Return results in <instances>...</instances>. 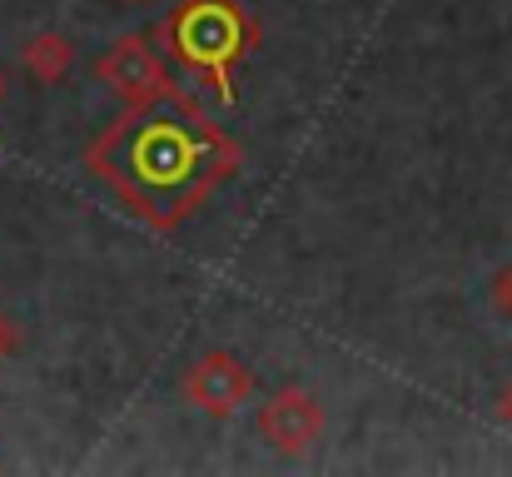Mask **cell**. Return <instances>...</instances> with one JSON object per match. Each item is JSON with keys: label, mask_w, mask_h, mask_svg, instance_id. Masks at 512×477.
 Segmentation results:
<instances>
[{"label": "cell", "mask_w": 512, "mask_h": 477, "mask_svg": "<svg viewBox=\"0 0 512 477\" xmlns=\"http://www.w3.org/2000/svg\"><path fill=\"white\" fill-rule=\"evenodd\" d=\"M184 393H189V403L204 408L209 418H229L239 403H249L254 373H249L229 348H209V353L194 358V368L184 373Z\"/></svg>", "instance_id": "4"}, {"label": "cell", "mask_w": 512, "mask_h": 477, "mask_svg": "<svg viewBox=\"0 0 512 477\" xmlns=\"http://www.w3.org/2000/svg\"><path fill=\"white\" fill-rule=\"evenodd\" d=\"M20 60H25V70H30L35 85H55V80L70 75V65H75V45H70L65 35H55V30H40V35L25 40Z\"/></svg>", "instance_id": "5"}, {"label": "cell", "mask_w": 512, "mask_h": 477, "mask_svg": "<svg viewBox=\"0 0 512 477\" xmlns=\"http://www.w3.org/2000/svg\"><path fill=\"white\" fill-rule=\"evenodd\" d=\"M170 35H174V50L189 65L209 70L219 80V90L234 95L229 90V65H234V55L249 40V25H244V15H239L234 0H184L174 10Z\"/></svg>", "instance_id": "1"}, {"label": "cell", "mask_w": 512, "mask_h": 477, "mask_svg": "<svg viewBox=\"0 0 512 477\" xmlns=\"http://www.w3.org/2000/svg\"><path fill=\"white\" fill-rule=\"evenodd\" d=\"M259 438L284 453V458H304L309 448H319L324 438V403L309 393V388H274L264 403H259Z\"/></svg>", "instance_id": "2"}, {"label": "cell", "mask_w": 512, "mask_h": 477, "mask_svg": "<svg viewBox=\"0 0 512 477\" xmlns=\"http://www.w3.org/2000/svg\"><path fill=\"white\" fill-rule=\"evenodd\" d=\"M493 304H498V314L512 318V269H503V274L493 279Z\"/></svg>", "instance_id": "7"}, {"label": "cell", "mask_w": 512, "mask_h": 477, "mask_svg": "<svg viewBox=\"0 0 512 477\" xmlns=\"http://www.w3.org/2000/svg\"><path fill=\"white\" fill-rule=\"evenodd\" d=\"M498 418H503V423L512 428V383L503 388V393H498Z\"/></svg>", "instance_id": "8"}, {"label": "cell", "mask_w": 512, "mask_h": 477, "mask_svg": "<svg viewBox=\"0 0 512 477\" xmlns=\"http://www.w3.org/2000/svg\"><path fill=\"white\" fill-rule=\"evenodd\" d=\"M0 95H5V80H0Z\"/></svg>", "instance_id": "9"}, {"label": "cell", "mask_w": 512, "mask_h": 477, "mask_svg": "<svg viewBox=\"0 0 512 477\" xmlns=\"http://www.w3.org/2000/svg\"><path fill=\"white\" fill-rule=\"evenodd\" d=\"M95 75H100L120 100H130V105H155V100L170 95L165 60H160V50H155L145 35H125V40H115V45L100 55Z\"/></svg>", "instance_id": "3"}, {"label": "cell", "mask_w": 512, "mask_h": 477, "mask_svg": "<svg viewBox=\"0 0 512 477\" xmlns=\"http://www.w3.org/2000/svg\"><path fill=\"white\" fill-rule=\"evenodd\" d=\"M20 348H25V333H20V323H15L10 314H0V363H5V358H15Z\"/></svg>", "instance_id": "6"}]
</instances>
